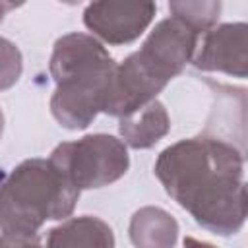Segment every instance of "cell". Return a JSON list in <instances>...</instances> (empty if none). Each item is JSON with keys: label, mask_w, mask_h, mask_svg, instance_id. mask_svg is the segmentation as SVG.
Returning a JSON list of instances; mask_svg holds the SVG:
<instances>
[{"label": "cell", "mask_w": 248, "mask_h": 248, "mask_svg": "<svg viewBox=\"0 0 248 248\" xmlns=\"http://www.w3.org/2000/svg\"><path fill=\"white\" fill-rule=\"evenodd\" d=\"M165 192L198 225L219 236L236 234L246 221L244 153L215 136H196L165 147L155 161Z\"/></svg>", "instance_id": "cell-1"}, {"label": "cell", "mask_w": 248, "mask_h": 248, "mask_svg": "<svg viewBox=\"0 0 248 248\" xmlns=\"http://www.w3.org/2000/svg\"><path fill=\"white\" fill-rule=\"evenodd\" d=\"M116 62L99 39L87 33L62 35L50 54V76L56 89L50 112L68 130L87 128L99 112L110 87Z\"/></svg>", "instance_id": "cell-2"}, {"label": "cell", "mask_w": 248, "mask_h": 248, "mask_svg": "<svg viewBox=\"0 0 248 248\" xmlns=\"http://www.w3.org/2000/svg\"><path fill=\"white\" fill-rule=\"evenodd\" d=\"M78 198L79 190L48 159H25L0 184V231L37 236L46 221L70 217Z\"/></svg>", "instance_id": "cell-3"}, {"label": "cell", "mask_w": 248, "mask_h": 248, "mask_svg": "<svg viewBox=\"0 0 248 248\" xmlns=\"http://www.w3.org/2000/svg\"><path fill=\"white\" fill-rule=\"evenodd\" d=\"M48 161L76 188H103L122 178L130 167L128 147L110 134H89L54 147Z\"/></svg>", "instance_id": "cell-4"}, {"label": "cell", "mask_w": 248, "mask_h": 248, "mask_svg": "<svg viewBox=\"0 0 248 248\" xmlns=\"http://www.w3.org/2000/svg\"><path fill=\"white\" fill-rule=\"evenodd\" d=\"M198 45L200 33L182 19L170 16L161 19L151 29L140 50L132 54L147 78L165 89L167 83L182 74L186 64L192 62Z\"/></svg>", "instance_id": "cell-5"}, {"label": "cell", "mask_w": 248, "mask_h": 248, "mask_svg": "<svg viewBox=\"0 0 248 248\" xmlns=\"http://www.w3.org/2000/svg\"><path fill=\"white\" fill-rule=\"evenodd\" d=\"M155 12L153 2H91L83 10V23L108 45H128L141 37Z\"/></svg>", "instance_id": "cell-6"}, {"label": "cell", "mask_w": 248, "mask_h": 248, "mask_svg": "<svg viewBox=\"0 0 248 248\" xmlns=\"http://www.w3.org/2000/svg\"><path fill=\"white\" fill-rule=\"evenodd\" d=\"M248 25L244 21L215 25L202 37L192 64L202 72H223L244 79L248 76Z\"/></svg>", "instance_id": "cell-7"}, {"label": "cell", "mask_w": 248, "mask_h": 248, "mask_svg": "<svg viewBox=\"0 0 248 248\" xmlns=\"http://www.w3.org/2000/svg\"><path fill=\"white\" fill-rule=\"evenodd\" d=\"M114 232L99 217L81 215L64 219L50 229L41 248H114Z\"/></svg>", "instance_id": "cell-8"}, {"label": "cell", "mask_w": 248, "mask_h": 248, "mask_svg": "<svg viewBox=\"0 0 248 248\" xmlns=\"http://www.w3.org/2000/svg\"><path fill=\"white\" fill-rule=\"evenodd\" d=\"M170 130V118L161 101H151L145 107L122 116L118 122V132L122 141L134 149H149L159 140H163Z\"/></svg>", "instance_id": "cell-9"}, {"label": "cell", "mask_w": 248, "mask_h": 248, "mask_svg": "<svg viewBox=\"0 0 248 248\" xmlns=\"http://www.w3.org/2000/svg\"><path fill=\"white\" fill-rule=\"evenodd\" d=\"M128 232L136 248H174L178 223L169 211L145 205L132 215Z\"/></svg>", "instance_id": "cell-10"}, {"label": "cell", "mask_w": 248, "mask_h": 248, "mask_svg": "<svg viewBox=\"0 0 248 248\" xmlns=\"http://www.w3.org/2000/svg\"><path fill=\"white\" fill-rule=\"evenodd\" d=\"M169 10L174 17L182 19L186 25H190L200 35L207 33L217 25L219 14H221V2H170Z\"/></svg>", "instance_id": "cell-11"}, {"label": "cell", "mask_w": 248, "mask_h": 248, "mask_svg": "<svg viewBox=\"0 0 248 248\" xmlns=\"http://www.w3.org/2000/svg\"><path fill=\"white\" fill-rule=\"evenodd\" d=\"M21 72L23 58L19 48L12 41L0 37V91L14 87L21 78Z\"/></svg>", "instance_id": "cell-12"}, {"label": "cell", "mask_w": 248, "mask_h": 248, "mask_svg": "<svg viewBox=\"0 0 248 248\" xmlns=\"http://www.w3.org/2000/svg\"><path fill=\"white\" fill-rule=\"evenodd\" d=\"M0 248H41V242L37 236L0 234Z\"/></svg>", "instance_id": "cell-13"}, {"label": "cell", "mask_w": 248, "mask_h": 248, "mask_svg": "<svg viewBox=\"0 0 248 248\" xmlns=\"http://www.w3.org/2000/svg\"><path fill=\"white\" fill-rule=\"evenodd\" d=\"M184 248H217L209 242H203V240H198L194 236H186L184 238Z\"/></svg>", "instance_id": "cell-14"}, {"label": "cell", "mask_w": 248, "mask_h": 248, "mask_svg": "<svg viewBox=\"0 0 248 248\" xmlns=\"http://www.w3.org/2000/svg\"><path fill=\"white\" fill-rule=\"evenodd\" d=\"M12 8H14V4H6V2H0V23H2V19H4L6 12H8V10H12Z\"/></svg>", "instance_id": "cell-15"}, {"label": "cell", "mask_w": 248, "mask_h": 248, "mask_svg": "<svg viewBox=\"0 0 248 248\" xmlns=\"http://www.w3.org/2000/svg\"><path fill=\"white\" fill-rule=\"evenodd\" d=\"M2 132H4V112L0 108V138H2Z\"/></svg>", "instance_id": "cell-16"}]
</instances>
